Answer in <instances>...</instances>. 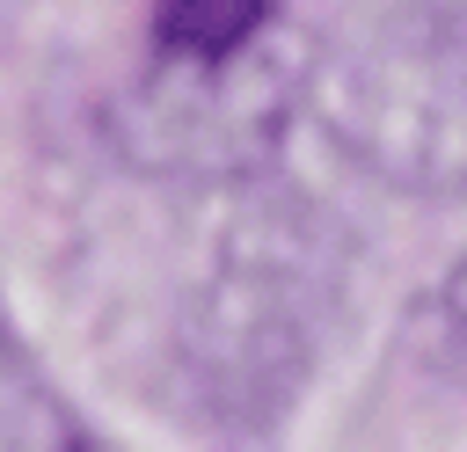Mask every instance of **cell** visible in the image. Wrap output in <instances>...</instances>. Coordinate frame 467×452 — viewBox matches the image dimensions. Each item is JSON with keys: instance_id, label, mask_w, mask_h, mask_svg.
Listing matches in <instances>:
<instances>
[{"instance_id": "6da1fadb", "label": "cell", "mask_w": 467, "mask_h": 452, "mask_svg": "<svg viewBox=\"0 0 467 452\" xmlns=\"http://www.w3.org/2000/svg\"><path fill=\"white\" fill-rule=\"evenodd\" d=\"M234 190L212 270L182 306V372L212 423L270 430L350 306V233L299 190Z\"/></svg>"}, {"instance_id": "7a4b0ae2", "label": "cell", "mask_w": 467, "mask_h": 452, "mask_svg": "<svg viewBox=\"0 0 467 452\" xmlns=\"http://www.w3.org/2000/svg\"><path fill=\"white\" fill-rule=\"evenodd\" d=\"M314 117L328 146L423 204L467 197V7L394 0L314 51Z\"/></svg>"}, {"instance_id": "3957f363", "label": "cell", "mask_w": 467, "mask_h": 452, "mask_svg": "<svg viewBox=\"0 0 467 452\" xmlns=\"http://www.w3.org/2000/svg\"><path fill=\"white\" fill-rule=\"evenodd\" d=\"M314 109V51L285 29L241 51H161L109 102L117 153L153 182H255Z\"/></svg>"}, {"instance_id": "277c9868", "label": "cell", "mask_w": 467, "mask_h": 452, "mask_svg": "<svg viewBox=\"0 0 467 452\" xmlns=\"http://www.w3.org/2000/svg\"><path fill=\"white\" fill-rule=\"evenodd\" d=\"M416 372L445 379V386H467V255L409 306V328H401Z\"/></svg>"}, {"instance_id": "5b68a950", "label": "cell", "mask_w": 467, "mask_h": 452, "mask_svg": "<svg viewBox=\"0 0 467 452\" xmlns=\"http://www.w3.org/2000/svg\"><path fill=\"white\" fill-rule=\"evenodd\" d=\"M277 29V0H161L153 44L161 51H241Z\"/></svg>"}]
</instances>
